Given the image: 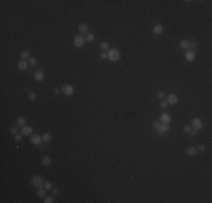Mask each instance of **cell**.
<instances>
[{"label":"cell","instance_id":"6da1fadb","mask_svg":"<svg viewBox=\"0 0 212 203\" xmlns=\"http://www.w3.org/2000/svg\"><path fill=\"white\" fill-rule=\"evenodd\" d=\"M121 58V53L117 49H109L107 51V59L112 62H116V61L120 60Z\"/></svg>","mask_w":212,"mask_h":203},{"label":"cell","instance_id":"7a4b0ae2","mask_svg":"<svg viewBox=\"0 0 212 203\" xmlns=\"http://www.w3.org/2000/svg\"><path fill=\"white\" fill-rule=\"evenodd\" d=\"M30 184H32L33 187H36V188L42 187L44 185V179H43V177H41V176L35 175L32 177V179H30Z\"/></svg>","mask_w":212,"mask_h":203},{"label":"cell","instance_id":"3957f363","mask_svg":"<svg viewBox=\"0 0 212 203\" xmlns=\"http://www.w3.org/2000/svg\"><path fill=\"white\" fill-rule=\"evenodd\" d=\"M85 42H86V39L84 37V35H81V34H78V35L74 36V40H73V44L76 47H83Z\"/></svg>","mask_w":212,"mask_h":203},{"label":"cell","instance_id":"277c9868","mask_svg":"<svg viewBox=\"0 0 212 203\" xmlns=\"http://www.w3.org/2000/svg\"><path fill=\"white\" fill-rule=\"evenodd\" d=\"M61 91L66 95V96H72L74 93V88L71 86V85H63L61 87Z\"/></svg>","mask_w":212,"mask_h":203},{"label":"cell","instance_id":"5b68a950","mask_svg":"<svg viewBox=\"0 0 212 203\" xmlns=\"http://www.w3.org/2000/svg\"><path fill=\"white\" fill-rule=\"evenodd\" d=\"M192 128L194 129V130H196V131H199L201 130V129L203 128V123H202V121L200 120L199 117H194L193 118V121H192Z\"/></svg>","mask_w":212,"mask_h":203},{"label":"cell","instance_id":"8992f818","mask_svg":"<svg viewBox=\"0 0 212 203\" xmlns=\"http://www.w3.org/2000/svg\"><path fill=\"white\" fill-rule=\"evenodd\" d=\"M159 121L161 124H169L170 121H172V116H170L169 113H163L159 117Z\"/></svg>","mask_w":212,"mask_h":203},{"label":"cell","instance_id":"52a82bcc","mask_svg":"<svg viewBox=\"0 0 212 203\" xmlns=\"http://www.w3.org/2000/svg\"><path fill=\"white\" fill-rule=\"evenodd\" d=\"M178 102V96L175 94H169L167 96V104L168 105H175Z\"/></svg>","mask_w":212,"mask_h":203},{"label":"cell","instance_id":"ba28073f","mask_svg":"<svg viewBox=\"0 0 212 203\" xmlns=\"http://www.w3.org/2000/svg\"><path fill=\"white\" fill-rule=\"evenodd\" d=\"M28 61L26 60H20L18 63H17V68H18L19 71H26L27 68H28Z\"/></svg>","mask_w":212,"mask_h":203},{"label":"cell","instance_id":"9c48e42d","mask_svg":"<svg viewBox=\"0 0 212 203\" xmlns=\"http://www.w3.org/2000/svg\"><path fill=\"white\" fill-rule=\"evenodd\" d=\"M30 142L35 145H39L43 142V138L39 134H34V135H32V138H30Z\"/></svg>","mask_w":212,"mask_h":203},{"label":"cell","instance_id":"30bf717a","mask_svg":"<svg viewBox=\"0 0 212 203\" xmlns=\"http://www.w3.org/2000/svg\"><path fill=\"white\" fill-rule=\"evenodd\" d=\"M156 131H157V133H158V134L164 135L165 133H167V132L169 131V126H168V124H161Z\"/></svg>","mask_w":212,"mask_h":203},{"label":"cell","instance_id":"8fae6325","mask_svg":"<svg viewBox=\"0 0 212 203\" xmlns=\"http://www.w3.org/2000/svg\"><path fill=\"white\" fill-rule=\"evenodd\" d=\"M185 59L189 61V62H192V61L195 60V52L192 50H187L185 53Z\"/></svg>","mask_w":212,"mask_h":203},{"label":"cell","instance_id":"7c38bea8","mask_svg":"<svg viewBox=\"0 0 212 203\" xmlns=\"http://www.w3.org/2000/svg\"><path fill=\"white\" fill-rule=\"evenodd\" d=\"M45 79V73L43 71H36L34 73V80L35 81H43Z\"/></svg>","mask_w":212,"mask_h":203},{"label":"cell","instance_id":"4fadbf2b","mask_svg":"<svg viewBox=\"0 0 212 203\" xmlns=\"http://www.w3.org/2000/svg\"><path fill=\"white\" fill-rule=\"evenodd\" d=\"M26 125V118L24 116H19L16 118V126L17 128H23Z\"/></svg>","mask_w":212,"mask_h":203},{"label":"cell","instance_id":"5bb4252c","mask_svg":"<svg viewBox=\"0 0 212 203\" xmlns=\"http://www.w3.org/2000/svg\"><path fill=\"white\" fill-rule=\"evenodd\" d=\"M33 132L32 126H28V125H25V126L22 128V134L23 135H30Z\"/></svg>","mask_w":212,"mask_h":203},{"label":"cell","instance_id":"9a60e30c","mask_svg":"<svg viewBox=\"0 0 212 203\" xmlns=\"http://www.w3.org/2000/svg\"><path fill=\"white\" fill-rule=\"evenodd\" d=\"M152 33L155 34V35H160V34L164 33V27L161 25H156L152 28Z\"/></svg>","mask_w":212,"mask_h":203},{"label":"cell","instance_id":"2e32d148","mask_svg":"<svg viewBox=\"0 0 212 203\" xmlns=\"http://www.w3.org/2000/svg\"><path fill=\"white\" fill-rule=\"evenodd\" d=\"M46 189L43 187H39V189H37V192H36V195H37V198H40V199H44L46 196Z\"/></svg>","mask_w":212,"mask_h":203},{"label":"cell","instance_id":"e0dca14e","mask_svg":"<svg viewBox=\"0 0 212 203\" xmlns=\"http://www.w3.org/2000/svg\"><path fill=\"white\" fill-rule=\"evenodd\" d=\"M19 56H20V59L22 60H28L30 58V53H29L28 50H23L22 52H20Z\"/></svg>","mask_w":212,"mask_h":203},{"label":"cell","instance_id":"ac0fdd59","mask_svg":"<svg viewBox=\"0 0 212 203\" xmlns=\"http://www.w3.org/2000/svg\"><path fill=\"white\" fill-rule=\"evenodd\" d=\"M51 162H52V159H51V157H49V156H44L42 158V165L44 167H49L51 165Z\"/></svg>","mask_w":212,"mask_h":203},{"label":"cell","instance_id":"d6986e66","mask_svg":"<svg viewBox=\"0 0 212 203\" xmlns=\"http://www.w3.org/2000/svg\"><path fill=\"white\" fill-rule=\"evenodd\" d=\"M78 29H79V32L80 34L83 35V34H88V25L87 24H80L79 27H78Z\"/></svg>","mask_w":212,"mask_h":203},{"label":"cell","instance_id":"ffe728a7","mask_svg":"<svg viewBox=\"0 0 212 203\" xmlns=\"http://www.w3.org/2000/svg\"><path fill=\"white\" fill-rule=\"evenodd\" d=\"M196 152H197V150H196L195 147H189V148L186 149L187 156H191V157H194V156L196 155Z\"/></svg>","mask_w":212,"mask_h":203},{"label":"cell","instance_id":"44dd1931","mask_svg":"<svg viewBox=\"0 0 212 203\" xmlns=\"http://www.w3.org/2000/svg\"><path fill=\"white\" fill-rule=\"evenodd\" d=\"M179 46L182 47V49H184V50L190 49V41H189V40H183V41H180Z\"/></svg>","mask_w":212,"mask_h":203},{"label":"cell","instance_id":"7402d4cb","mask_svg":"<svg viewBox=\"0 0 212 203\" xmlns=\"http://www.w3.org/2000/svg\"><path fill=\"white\" fill-rule=\"evenodd\" d=\"M99 49L102 50V52H107L109 50V44L107 42H102L99 44Z\"/></svg>","mask_w":212,"mask_h":203},{"label":"cell","instance_id":"603a6c76","mask_svg":"<svg viewBox=\"0 0 212 203\" xmlns=\"http://www.w3.org/2000/svg\"><path fill=\"white\" fill-rule=\"evenodd\" d=\"M42 138H43V142H45V143H49V142L52 141V135L50 133H47V132L42 135Z\"/></svg>","mask_w":212,"mask_h":203},{"label":"cell","instance_id":"cb8c5ba5","mask_svg":"<svg viewBox=\"0 0 212 203\" xmlns=\"http://www.w3.org/2000/svg\"><path fill=\"white\" fill-rule=\"evenodd\" d=\"M86 39V41L88 43H91V42H94L95 41V34H93V33H88L87 34V36L85 37Z\"/></svg>","mask_w":212,"mask_h":203},{"label":"cell","instance_id":"d4e9b609","mask_svg":"<svg viewBox=\"0 0 212 203\" xmlns=\"http://www.w3.org/2000/svg\"><path fill=\"white\" fill-rule=\"evenodd\" d=\"M43 187L46 189V191H50V189H52L53 188V185H52V183L49 182V181H46V182H44V185H43Z\"/></svg>","mask_w":212,"mask_h":203},{"label":"cell","instance_id":"484cf974","mask_svg":"<svg viewBox=\"0 0 212 203\" xmlns=\"http://www.w3.org/2000/svg\"><path fill=\"white\" fill-rule=\"evenodd\" d=\"M27 61H28V64H29V66H32V67H36V66H37V60L35 59V58H32V56H30Z\"/></svg>","mask_w":212,"mask_h":203},{"label":"cell","instance_id":"4316f807","mask_svg":"<svg viewBox=\"0 0 212 203\" xmlns=\"http://www.w3.org/2000/svg\"><path fill=\"white\" fill-rule=\"evenodd\" d=\"M54 202V195H49L44 198V203H53Z\"/></svg>","mask_w":212,"mask_h":203},{"label":"cell","instance_id":"83f0119b","mask_svg":"<svg viewBox=\"0 0 212 203\" xmlns=\"http://www.w3.org/2000/svg\"><path fill=\"white\" fill-rule=\"evenodd\" d=\"M27 97H28V99H29V100L34 102V100L36 99V94L34 93V91H28V96H27Z\"/></svg>","mask_w":212,"mask_h":203},{"label":"cell","instance_id":"f1b7e54d","mask_svg":"<svg viewBox=\"0 0 212 203\" xmlns=\"http://www.w3.org/2000/svg\"><path fill=\"white\" fill-rule=\"evenodd\" d=\"M160 125H161V123H160V121L158 120V121H153L152 122V129H155V130H157Z\"/></svg>","mask_w":212,"mask_h":203},{"label":"cell","instance_id":"f546056e","mask_svg":"<svg viewBox=\"0 0 212 203\" xmlns=\"http://www.w3.org/2000/svg\"><path fill=\"white\" fill-rule=\"evenodd\" d=\"M9 131H10V133L14 134V135H16V134H18V129H17L16 126H11L9 129Z\"/></svg>","mask_w":212,"mask_h":203},{"label":"cell","instance_id":"4dcf8cb0","mask_svg":"<svg viewBox=\"0 0 212 203\" xmlns=\"http://www.w3.org/2000/svg\"><path fill=\"white\" fill-rule=\"evenodd\" d=\"M157 98L160 100H163L164 98H165V93H164V91H158V93H157Z\"/></svg>","mask_w":212,"mask_h":203},{"label":"cell","instance_id":"1f68e13d","mask_svg":"<svg viewBox=\"0 0 212 203\" xmlns=\"http://www.w3.org/2000/svg\"><path fill=\"white\" fill-rule=\"evenodd\" d=\"M190 49H193V50L197 49V43L194 42V41H190Z\"/></svg>","mask_w":212,"mask_h":203},{"label":"cell","instance_id":"d6a6232c","mask_svg":"<svg viewBox=\"0 0 212 203\" xmlns=\"http://www.w3.org/2000/svg\"><path fill=\"white\" fill-rule=\"evenodd\" d=\"M196 150L201 151V152H204V151H205V145H204V144H199L196 147Z\"/></svg>","mask_w":212,"mask_h":203},{"label":"cell","instance_id":"836d02e7","mask_svg":"<svg viewBox=\"0 0 212 203\" xmlns=\"http://www.w3.org/2000/svg\"><path fill=\"white\" fill-rule=\"evenodd\" d=\"M183 131L185 132V133H189V132L191 131V125H189V124H185L183 126Z\"/></svg>","mask_w":212,"mask_h":203},{"label":"cell","instance_id":"e575fe53","mask_svg":"<svg viewBox=\"0 0 212 203\" xmlns=\"http://www.w3.org/2000/svg\"><path fill=\"white\" fill-rule=\"evenodd\" d=\"M23 139V134H16L15 135V141L16 142H20Z\"/></svg>","mask_w":212,"mask_h":203},{"label":"cell","instance_id":"d590c367","mask_svg":"<svg viewBox=\"0 0 212 203\" xmlns=\"http://www.w3.org/2000/svg\"><path fill=\"white\" fill-rule=\"evenodd\" d=\"M167 106H168V104H167V102H160V107L163 108V110H166Z\"/></svg>","mask_w":212,"mask_h":203},{"label":"cell","instance_id":"8d00e7d4","mask_svg":"<svg viewBox=\"0 0 212 203\" xmlns=\"http://www.w3.org/2000/svg\"><path fill=\"white\" fill-rule=\"evenodd\" d=\"M99 56H101V59L106 60V59H107V52H101V53H99Z\"/></svg>","mask_w":212,"mask_h":203},{"label":"cell","instance_id":"74e56055","mask_svg":"<svg viewBox=\"0 0 212 203\" xmlns=\"http://www.w3.org/2000/svg\"><path fill=\"white\" fill-rule=\"evenodd\" d=\"M61 93V89H60V88H54V89H53V94L54 95H59Z\"/></svg>","mask_w":212,"mask_h":203},{"label":"cell","instance_id":"f35d334b","mask_svg":"<svg viewBox=\"0 0 212 203\" xmlns=\"http://www.w3.org/2000/svg\"><path fill=\"white\" fill-rule=\"evenodd\" d=\"M189 133L192 135V137H194V135H196V133H197V131L196 130H194V129H191V131L189 132Z\"/></svg>","mask_w":212,"mask_h":203},{"label":"cell","instance_id":"ab89813d","mask_svg":"<svg viewBox=\"0 0 212 203\" xmlns=\"http://www.w3.org/2000/svg\"><path fill=\"white\" fill-rule=\"evenodd\" d=\"M58 194H59V189H58V188H52V195H58Z\"/></svg>","mask_w":212,"mask_h":203},{"label":"cell","instance_id":"60d3db41","mask_svg":"<svg viewBox=\"0 0 212 203\" xmlns=\"http://www.w3.org/2000/svg\"><path fill=\"white\" fill-rule=\"evenodd\" d=\"M25 91H29V88H28V87H25Z\"/></svg>","mask_w":212,"mask_h":203}]
</instances>
